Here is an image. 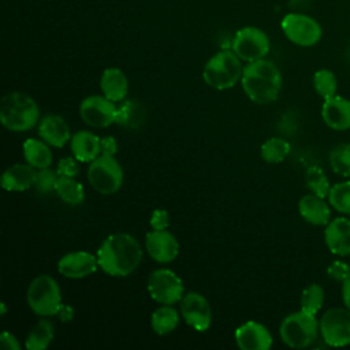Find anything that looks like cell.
<instances>
[{
	"mask_svg": "<svg viewBox=\"0 0 350 350\" xmlns=\"http://www.w3.org/2000/svg\"><path fill=\"white\" fill-rule=\"evenodd\" d=\"M232 51L243 62L250 63L264 59L269 52V38L256 26L239 29L232 38Z\"/></svg>",
	"mask_w": 350,
	"mask_h": 350,
	"instance_id": "obj_10",
	"label": "cell"
},
{
	"mask_svg": "<svg viewBox=\"0 0 350 350\" xmlns=\"http://www.w3.org/2000/svg\"><path fill=\"white\" fill-rule=\"evenodd\" d=\"M57 179H59V175L56 171L51 170L49 167L41 168V170H37L33 187L38 194H48L51 191H55Z\"/></svg>",
	"mask_w": 350,
	"mask_h": 350,
	"instance_id": "obj_35",
	"label": "cell"
},
{
	"mask_svg": "<svg viewBox=\"0 0 350 350\" xmlns=\"http://www.w3.org/2000/svg\"><path fill=\"white\" fill-rule=\"evenodd\" d=\"M145 249L157 262H171L179 253V243L175 235L165 230H152L145 237Z\"/></svg>",
	"mask_w": 350,
	"mask_h": 350,
	"instance_id": "obj_14",
	"label": "cell"
},
{
	"mask_svg": "<svg viewBox=\"0 0 350 350\" xmlns=\"http://www.w3.org/2000/svg\"><path fill=\"white\" fill-rule=\"evenodd\" d=\"M97 268H98L97 256L85 250L70 252L57 261V271L68 279L86 278L93 272H96Z\"/></svg>",
	"mask_w": 350,
	"mask_h": 350,
	"instance_id": "obj_15",
	"label": "cell"
},
{
	"mask_svg": "<svg viewBox=\"0 0 350 350\" xmlns=\"http://www.w3.org/2000/svg\"><path fill=\"white\" fill-rule=\"evenodd\" d=\"M305 182H306V186L310 190V193L317 194L324 198L328 197L331 185H329L327 175L324 174V171L320 167H317V165L309 167L305 172Z\"/></svg>",
	"mask_w": 350,
	"mask_h": 350,
	"instance_id": "obj_33",
	"label": "cell"
},
{
	"mask_svg": "<svg viewBox=\"0 0 350 350\" xmlns=\"http://www.w3.org/2000/svg\"><path fill=\"white\" fill-rule=\"evenodd\" d=\"M321 118L324 123L335 131L349 130L350 129V100L339 94L325 98L321 107Z\"/></svg>",
	"mask_w": 350,
	"mask_h": 350,
	"instance_id": "obj_18",
	"label": "cell"
},
{
	"mask_svg": "<svg viewBox=\"0 0 350 350\" xmlns=\"http://www.w3.org/2000/svg\"><path fill=\"white\" fill-rule=\"evenodd\" d=\"M36 174L30 164L10 165L1 175V187L7 191H25L34 185Z\"/></svg>",
	"mask_w": 350,
	"mask_h": 350,
	"instance_id": "obj_22",
	"label": "cell"
},
{
	"mask_svg": "<svg viewBox=\"0 0 350 350\" xmlns=\"http://www.w3.org/2000/svg\"><path fill=\"white\" fill-rule=\"evenodd\" d=\"M241 83L245 94L256 104L275 101L282 89V74L275 63L260 59L243 67Z\"/></svg>",
	"mask_w": 350,
	"mask_h": 350,
	"instance_id": "obj_2",
	"label": "cell"
},
{
	"mask_svg": "<svg viewBox=\"0 0 350 350\" xmlns=\"http://www.w3.org/2000/svg\"><path fill=\"white\" fill-rule=\"evenodd\" d=\"M327 275L329 279L342 283L350 275V267L345 261L335 260L328 265Z\"/></svg>",
	"mask_w": 350,
	"mask_h": 350,
	"instance_id": "obj_36",
	"label": "cell"
},
{
	"mask_svg": "<svg viewBox=\"0 0 350 350\" xmlns=\"http://www.w3.org/2000/svg\"><path fill=\"white\" fill-rule=\"evenodd\" d=\"M116 103L107 98L104 94H92L79 104V115L82 120L96 129H104L115 123Z\"/></svg>",
	"mask_w": 350,
	"mask_h": 350,
	"instance_id": "obj_12",
	"label": "cell"
},
{
	"mask_svg": "<svg viewBox=\"0 0 350 350\" xmlns=\"http://www.w3.org/2000/svg\"><path fill=\"white\" fill-rule=\"evenodd\" d=\"M96 256L98 268L104 273L124 278L138 268L142 260V247L133 235L115 232L101 242Z\"/></svg>",
	"mask_w": 350,
	"mask_h": 350,
	"instance_id": "obj_1",
	"label": "cell"
},
{
	"mask_svg": "<svg viewBox=\"0 0 350 350\" xmlns=\"http://www.w3.org/2000/svg\"><path fill=\"white\" fill-rule=\"evenodd\" d=\"M38 135L48 145L63 148L71 139V133L67 122L56 113H48L40 119Z\"/></svg>",
	"mask_w": 350,
	"mask_h": 350,
	"instance_id": "obj_19",
	"label": "cell"
},
{
	"mask_svg": "<svg viewBox=\"0 0 350 350\" xmlns=\"http://www.w3.org/2000/svg\"><path fill=\"white\" fill-rule=\"evenodd\" d=\"M179 324V313L172 305L161 304L150 316L152 329L157 335H167L172 332Z\"/></svg>",
	"mask_w": 350,
	"mask_h": 350,
	"instance_id": "obj_26",
	"label": "cell"
},
{
	"mask_svg": "<svg viewBox=\"0 0 350 350\" xmlns=\"http://www.w3.org/2000/svg\"><path fill=\"white\" fill-rule=\"evenodd\" d=\"M44 139L27 138L23 142V157L36 170L48 168L52 164V152Z\"/></svg>",
	"mask_w": 350,
	"mask_h": 350,
	"instance_id": "obj_25",
	"label": "cell"
},
{
	"mask_svg": "<svg viewBox=\"0 0 350 350\" xmlns=\"http://www.w3.org/2000/svg\"><path fill=\"white\" fill-rule=\"evenodd\" d=\"M150 227L153 230H165L170 224V217H168V212L165 209H154L150 215Z\"/></svg>",
	"mask_w": 350,
	"mask_h": 350,
	"instance_id": "obj_38",
	"label": "cell"
},
{
	"mask_svg": "<svg viewBox=\"0 0 350 350\" xmlns=\"http://www.w3.org/2000/svg\"><path fill=\"white\" fill-rule=\"evenodd\" d=\"M0 346L3 349L7 350H19L21 349V343L19 340L15 338V335H12L8 331H3L0 335Z\"/></svg>",
	"mask_w": 350,
	"mask_h": 350,
	"instance_id": "obj_40",
	"label": "cell"
},
{
	"mask_svg": "<svg viewBox=\"0 0 350 350\" xmlns=\"http://www.w3.org/2000/svg\"><path fill=\"white\" fill-rule=\"evenodd\" d=\"M180 314L196 331L204 332L211 327L212 312L208 299L196 291H189L180 299Z\"/></svg>",
	"mask_w": 350,
	"mask_h": 350,
	"instance_id": "obj_13",
	"label": "cell"
},
{
	"mask_svg": "<svg viewBox=\"0 0 350 350\" xmlns=\"http://www.w3.org/2000/svg\"><path fill=\"white\" fill-rule=\"evenodd\" d=\"M324 304V288L317 283H310L301 293V309L316 314Z\"/></svg>",
	"mask_w": 350,
	"mask_h": 350,
	"instance_id": "obj_34",
	"label": "cell"
},
{
	"mask_svg": "<svg viewBox=\"0 0 350 350\" xmlns=\"http://www.w3.org/2000/svg\"><path fill=\"white\" fill-rule=\"evenodd\" d=\"M148 291L159 304L174 305L185 295L182 279L168 268L154 269L148 278Z\"/></svg>",
	"mask_w": 350,
	"mask_h": 350,
	"instance_id": "obj_11",
	"label": "cell"
},
{
	"mask_svg": "<svg viewBox=\"0 0 350 350\" xmlns=\"http://www.w3.org/2000/svg\"><path fill=\"white\" fill-rule=\"evenodd\" d=\"M329 202L317 194L309 193L298 201V212L301 217L313 226H327L331 220Z\"/></svg>",
	"mask_w": 350,
	"mask_h": 350,
	"instance_id": "obj_20",
	"label": "cell"
},
{
	"mask_svg": "<svg viewBox=\"0 0 350 350\" xmlns=\"http://www.w3.org/2000/svg\"><path fill=\"white\" fill-rule=\"evenodd\" d=\"M146 112L144 105L135 98H124L116 108L115 123L123 129L135 130L145 122Z\"/></svg>",
	"mask_w": 350,
	"mask_h": 350,
	"instance_id": "obj_24",
	"label": "cell"
},
{
	"mask_svg": "<svg viewBox=\"0 0 350 350\" xmlns=\"http://www.w3.org/2000/svg\"><path fill=\"white\" fill-rule=\"evenodd\" d=\"M100 88L107 98L113 103H120L127 96L129 81L120 68L108 67L101 74Z\"/></svg>",
	"mask_w": 350,
	"mask_h": 350,
	"instance_id": "obj_23",
	"label": "cell"
},
{
	"mask_svg": "<svg viewBox=\"0 0 350 350\" xmlns=\"http://www.w3.org/2000/svg\"><path fill=\"white\" fill-rule=\"evenodd\" d=\"M320 335L331 347H345L350 345V309L346 306L325 310L319 320Z\"/></svg>",
	"mask_w": 350,
	"mask_h": 350,
	"instance_id": "obj_9",
	"label": "cell"
},
{
	"mask_svg": "<svg viewBox=\"0 0 350 350\" xmlns=\"http://www.w3.org/2000/svg\"><path fill=\"white\" fill-rule=\"evenodd\" d=\"M243 66L234 51L224 49L215 53L204 66V82L216 90H226L242 78Z\"/></svg>",
	"mask_w": 350,
	"mask_h": 350,
	"instance_id": "obj_4",
	"label": "cell"
},
{
	"mask_svg": "<svg viewBox=\"0 0 350 350\" xmlns=\"http://www.w3.org/2000/svg\"><path fill=\"white\" fill-rule=\"evenodd\" d=\"M320 334L316 314L305 310L293 312L286 316L279 327V335L284 345L293 349H305L310 346Z\"/></svg>",
	"mask_w": 350,
	"mask_h": 350,
	"instance_id": "obj_5",
	"label": "cell"
},
{
	"mask_svg": "<svg viewBox=\"0 0 350 350\" xmlns=\"http://www.w3.org/2000/svg\"><path fill=\"white\" fill-rule=\"evenodd\" d=\"M313 88L321 98H329L336 94L338 81L331 70L320 68L313 75Z\"/></svg>",
	"mask_w": 350,
	"mask_h": 350,
	"instance_id": "obj_32",
	"label": "cell"
},
{
	"mask_svg": "<svg viewBox=\"0 0 350 350\" xmlns=\"http://www.w3.org/2000/svg\"><path fill=\"white\" fill-rule=\"evenodd\" d=\"M100 149L101 154H108V156H115L118 152V141L112 135H105L100 139Z\"/></svg>",
	"mask_w": 350,
	"mask_h": 350,
	"instance_id": "obj_39",
	"label": "cell"
},
{
	"mask_svg": "<svg viewBox=\"0 0 350 350\" xmlns=\"http://www.w3.org/2000/svg\"><path fill=\"white\" fill-rule=\"evenodd\" d=\"M261 157L265 163L278 164L282 163L290 153V144L279 137L268 138L260 149Z\"/></svg>",
	"mask_w": 350,
	"mask_h": 350,
	"instance_id": "obj_29",
	"label": "cell"
},
{
	"mask_svg": "<svg viewBox=\"0 0 350 350\" xmlns=\"http://www.w3.org/2000/svg\"><path fill=\"white\" fill-rule=\"evenodd\" d=\"M29 308L38 316H56L62 302V293L57 282L51 275L36 276L29 284L26 294Z\"/></svg>",
	"mask_w": 350,
	"mask_h": 350,
	"instance_id": "obj_6",
	"label": "cell"
},
{
	"mask_svg": "<svg viewBox=\"0 0 350 350\" xmlns=\"http://www.w3.org/2000/svg\"><path fill=\"white\" fill-rule=\"evenodd\" d=\"M331 170L343 178H350V142L336 145L328 156Z\"/></svg>",
	"mask_w": 350,
	"mask_h": 350,
	"instance_id": "obj_30",
	"label": "cell"
},
{
	"mask_svg": "<svg viewBox=\"0 0 350 350\" xmlns=\"http://www.w3.org/2000/svg\"><path fill=\"white\" fill-rule=\"evenodd\" d=\"M340 284H342V301H343V305L347 309H350V275Z\"/></svg>",
	"mask_w": 350,
	"mask_h": 350,
	"instance_id": "obj_42",
	"label": "cell"
},
{
	"mask_svg": "<svg viewBox=\"0 0 350 350\" xmlns=\"http://www.w3.org/2000/svg\"><path fill=\"white\" fill-rule=\"evenodd\" d=\"M100 139L94 133L79 130L71 135L70 148L72 156L81 163H90L101 154Z\"/></svg>",
	"mask_w": 350,
	"mask_h": 350,
	"instance_id": "obj_21",
	"label": "cell"
},
{
	"mask_svg": "<svg viewBox=\"0 0 350 350\" xmlns=\"http://www.w3.org/2000/svg\"><path fill=\"white\" fill-rule=\"evenodd\" d=\"M324 242L332 254L350 256V219L346 216L331 219L324 230Z\"/></svg>",
	"mask_w": 350,
	"mask_h": 350,
	"instance_id": "obj_17",
	"label": "cell"
},
{
	"mask_svg": "<svg viewBox=\"0 0 350 350\" xmlns=\"http://www.w3.org/2000/svg\"><path fill=\"white\" fill-rule=\"evenodd\" d=\"M40 120V108L33 97L22 92L7 93L0 104L1 124L15 133L33 129Z\"/></svg>",
	"mask_w": 350,
	"mask_h": 350,
	"instance_id": "obj_3",
	"label": "cell"
},
{
	"mask_svg": "<svg viewBox=\"0 0 350 350\" xmlns=\"http://www.w3.org/2000/svg\"><path fill=\"white\" fill-rule=\"evenodd\" d=\"M237 346L242 350H268L272 346V335L265 325L257 321H246L235 329Z\"/></svg>",
	"mask_w": 350,
	"mask_h": 350,
	"instance_id": "obj_16",
	"label": "cell"
},
{
	"mask_svg": "<svg viewBox=\"0 0 350 350\" xmlns=\"http://www.w3.org/2000/svg\"><path fill=\"white\" fill-rule=\"evenodd\" d=\"M55 336L53 324L46 320L41 319L29 332L25 346L27 350H45Z\"/></svg>",
	"mask_w": 350,
	"mask_h": 350,
	"instance_id": "obj_28",
	"label": "cell"
},
{
	"mask_svg": "<svg viewBox=\"0 0 350 350\" xmlns=\"http://www.w3.org/2000/svg\"><path fill=\"white\" fill-rule=\"evenodd\" d=\"M56 172L59 176H77L79 172L78 160L74 156L60 159L56 165Z\"/></svg>",
	"mask_w": 350,
	"mask_h": 350,
	"instance_id": "obj_37",
	"label": "cell"
},
{
	"mask_svg": "<svg viewBox=\"0 0 350 350\" xmlns=\"http://www.w3.org/2000/svg\"><path fill=\"white\" fill-rule=\"evenodd\" d=\"M57 319L63 323H68L72 320L74 317V309L70 306V305H66V304H62L57 313H56Z\"/></svg>",
	"mask_w": 350,
	"mask_h": 350,
	"instance_id": "obj_41",
	"label": "cell"
},
{
	"mask_svg": "<svg viewBox=\"0 0 350 350\" xmlns=\"http://www.w3.org/2000/svg\"><path fill=\"white\" fill-rule=\"evenodd\" d=\"M0 309H1V316H4L5 314V312H7V306H5V304L4 302H1V305H0Z\"/></svg>",
	"mask_w": 350,
	"mask_h": 350,
	"instance_id": "obj_43",
	"label": "cell"
},
{
	"mask_svg": "<svg viewBox=\"0 0 350 350\" xmlns=\"http://www.w3.org/2000/svg\"><path fill=\"white\" fill-rule=\"evenodd\" d=\"M55 193L63 202L68 205H79L85 200L83 186L75 179V176H59L55 186Z\"/></svg>",
	"mask_w": 350,
	"mask_h": 350,
	"instance_id": "obj_27",
	"label": "cell"
},
{
	"mask_svg": "<svg viewBox=\"0 0 350 350\" xmlns=\"http://www.w3.org/2000/svg\"><path fill=\"white\" fill-rule=\"evenodd\" d=\"M90 186L101 194H113L123 185V168L115 156L100 154L88 167Z\"/></svg>",
	"mask_w": 350,
	"mask_h": 350,
	"instance_id": "obj_7",
	"label": "cell"
},
{
	"mask_svg": "<svg viewBox=\"0 0 350 350\" xmlns=\"http://www.w3.org/2000/svg\"><path fill=\"white\" fill-rule=\"evenodd\" d=\"M280 27L288 41L305 48L316 45L323 36L320 23L314 18L301 12L286 14L280 22Z\"/></svg>",
	"mask_w": 350,
	"mask_h": 350,
	"instance_id": "obj_8",
	"label": "cell"
},
{
	"mask_svg": "<svg viewBox=\"0 0 350 350\" xmlns=\"http://www.w3.org/2000/svg\"><path fill=\"white\" fill-rule=\"evenodd\" d=\"M328 202L336 212L350 216V182H339L331 186L328 193Z\"/></svg>",
	"mask_w": 350,
	"mask_h": 350,
	"instance_id": "obj_31",
	"label": "cell"
}]
</instances>
